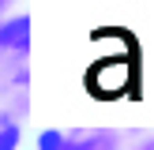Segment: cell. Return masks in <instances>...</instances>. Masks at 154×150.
I'll return each instance as SVG.
<instances>
[]
</instances>
